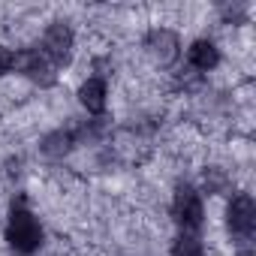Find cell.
I'll use <instances>...</instances> for the list:
<instances>
[{"instance_id":"obj_3","label":"cell","mask_w":256,"mask_h":256,"mask_svg":"<svg viewBox=\"0 0 256 256\" xmlns=\"http://www.w3.org/2000/svg\"><path fill=\"white\" fill-rule=\"evenodd\" d=\"M256 226V205L250 196H235L229 205V229L238 235H250Z\"/></svg>"},{"instance_id":"obj_11","label":"cell","mask_w":256,"mask_h":256,"mask_svg":"<svg viewBox=\"0 0 256 256\" xmlns=\"http://www.w3.org/2000/svg\"><path fill=\"white\" fill-rule=\"evenodd\" d=\"M12 64H16L12 52H10V48H4V46H0V72H10V70H12Z\"/></svg>"},{"instance_id":"obj_2","label":"cell","mask_w":256,"mask_h":256,"mask_svg":"<svg viewBox=\"0 0 256 256\" xmlns=\"http://www.w3.org/2000/svg\"><path fill=\"white\" fill-rule=\"evenodd\" d=\"M172 211H175V220H178L181 226L196 229V226L202 223V199H199V193H196L193 187H178Z\"/></svg>"},{"instance_id":"obj_10","label":"cell","mask_w":256,"mask_h":256,"mask_svg":"<svg viewBox=\"0 0 256 256\" xmlns=\"http://www.w3.org/2000/svg\"><path fill=\"white\" fill-rule=\"evenodd\" d=\"M70 145H72L70 133H54V136H48V139H46L42 151H46L48 157H64V154L70 151Z\"/></svg>"},{"instance_id":"obj_8","label":"cell","mask_w":256,"mask_h":256,"mask_svg":"<svg viewBox=\"0 0 256 256\" xmlns=\"http://www.w3.org/2000/svg\"><path fill=\"white\" fill-rule=\"evenodd\" d=\"M217 60H220V54H217V48H214L211 42H205V40L193 42V48H190V64H193L196 70L208 72V70L217 66Z\"/></svg>"},{"instance_id":"obj_7","label":"cell","mask_w":256,"mask_h":256,"mask_svg":"<svg viewBox=\"0 0 256 256\" xmlns=\"http://www.w3.org/2000/svg\"><path fill=\"white\" fill-rule=\"evenodd\" d=\"M78 96H82V106H84L88 112H102V108H106V84H102L100 78H88V82L82 84Z\"/></svg>"},{"instance_id":"obj_5","label":"cell","mask_w":256,"mask_h":256,"mask_svg":"<svg viewBox=\"0 0 256 256\" xmlns=\"http://www.w3.org/2000/svg\"><path fill=\"white\" fill-rule=\"evenodd\" d=\"M148 48H151L154 60L172 64V60L178 58V36H175L172 30H154V34L148 36Z\"/></svg>"},{"instance_id":"obj_4","label":"cell","mask_w":256,"mask_h":256,"mask_svg":"<svg viewBox=\"0 0 256 256\" xmlns=\"http://www.w3.org/2000/svg\"><path fill=\"white\" fill-rule=\"evenodd\" d=\"M46 54L58 64H64L70 58V48H72V30L66 24H52L48 34H46Z\"/></svg>"},{"instance_id":"obj_1","label":"cell","mask_w":256,"mask_h":256,"mask_svg":"<svg viewBox=\"0 0 256 256\" xmlns=\"http://www.w3.org/2000/svg\"><path fill=\"white\" fill-rule=\"evenodd\" d=\"M6 241L18 250V253H34L42 241V229L36 223V217L24 208H12L10 214V226H6Z\"/></svg>"},{"instance_id":"obj_6","label":"cell","mask_w":256,"mask_h":256,"mask_svg":"<svg viewBox=\"0 0 256 256\" xmlns=\"http://www.w3.org/2000/svg\"><path fill=\"white\" fill-rule=\"evenodd\" d=\"M22 64H24V72H28L34 82H40V84H52V82H54V70H52V64L46 60V54L28 52V54L22 58Z\"/></svg>"},{"instance_id":"obj_9","label":"cell","mask_w":256,"mask_h":256,"mask_svg":"<svg viewBox=\"0 0 256 256\" xmlns=\"http://www.w3.org/2000/svg\"><path fill=\"white\" fill-rule=\"evenodd\" d=\"M172 256H205V250H202L199 238H193V235H181V238L172 244Z\"/></svg>"}]
</instances>
